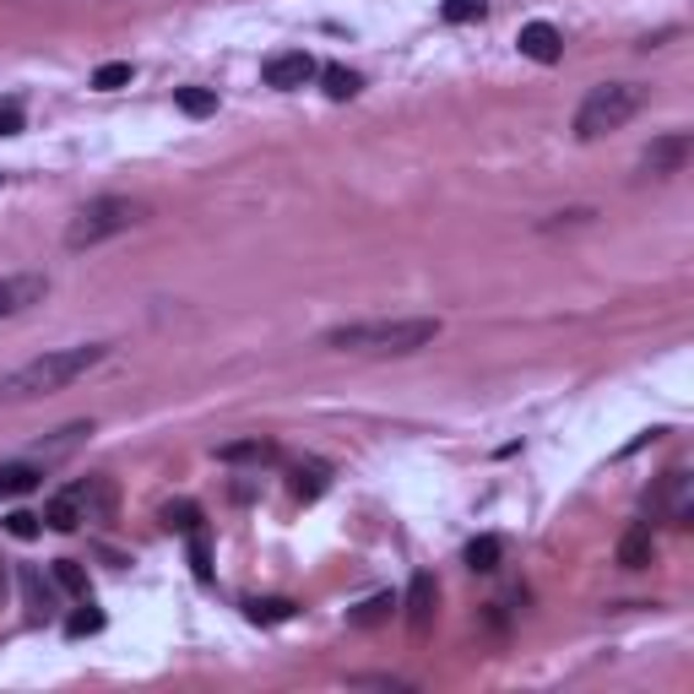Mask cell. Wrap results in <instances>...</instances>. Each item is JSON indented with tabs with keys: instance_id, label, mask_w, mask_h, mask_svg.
Listing matches in <instances>:
<instances>
[{
	"instance_id": "obj_1",
	"label": "cell",
	"mask_w": 694,
	"mask_h": 694,
	"mask_svg": "<svg viewBox=\"0 0 694 694\" xmlns=\"http://www.w3.org/2000/svg\"><path fill=\"white\" fill-rule=\"evenodd\" d=\"M103 358H109L103 343L55 347V352H44V358H27V363H16V369L0 374V402H38V396H49V391H66V385L82 380L87 369H98Z\"/></svg>"
},
{
	"instance_id": "obj_2",
	"label": "cell",
	"mask_w": 694,
	"mask_h": 694,
	"mask_svg": "<svg viewBox=\"0 0 694 694\" xmlns=\"http://www.w3.org/2000/svg\"><path fill=\"white\" fill-rule=\"evenodd\" d=\"M439 337L434 315H402V321H352V326H332L321 343L332 352H358V358H407L418 347Z\"/></svg>"
},
{
	"instance_id": "obj_3",
	"label": "cell",
	"mask_w": 694,
	"mask_h": 694,
	"mask_svg": "<svg viewBox=\"0 0 694 694\" xmlns=\"http://www.w3.org/2000/svg\"><path fill=\"white\" fill-rule=\"evenodd\" d=\"M640 103H646V87H635V82L592 87L581 98V109H575V136L581 142H603L607 131H618V125H629L640 114Z\"/></svg>"
},
{
	"instance_id": "obj_4",
	"label": "cell",
	"mask_w": 694,
	"mask_h": 694,
	"mask_svg": "<svg viewBox=\"0 0 694 694\" xmlns=\"http://www.w3.org/2000/svg\"><path fill=\"white\" fill-rule=\"evenodd\" d=\"M142 217H147L142 201H131V195H98V201H87L82 212L71 217V228H66V250H92V245H103V239L136 228Z\"/></svg>"
},
{
	"instance_id": "obj_5",
	"label": "cell",
	"mask_w": 694,
	"mask_h": 694,
	"mask_svg": "<svg viewBox=\"0 0 694 694\" xmlns=\"http://www.w3.org/2000/svg\"><path fill=\"white\" fill-rule=\"evenodd\" d=\"M109 500H114V489H109L103 478H77V483H66V489H55V494H49L44 520H49L55 531H77L82 520L103 516V511H109Z\"/></svg>"
},
{
	"instance_id": "obj_6",
	"label": "cell",
	"mask_w": 694,
	"mask_h": 694,
	"mask_svg": "<svg viewBox=\"0 0 694 694\" xmlns=\"http://www.w3.org/2000/svg\"><path fill=\"white\" fill-rule=\"evenodd\" d=\"M690 153H694L690 131H668V136H657V142L640 153V179H673V174H684Z\"/></svg>"
},
{
	"instance_id": "obj_7",
	"label": "cell",
	"mask_w": 694,
	"mask_h": 694,
	"mask_svg": "<svg viewBox=\"0 0 694 694\" xmlns=\"http://www.w3.org/2000/svg\"><path fill=\"white\" fill-rule=\"evenodd\" d=\"M44 293H49V277L44 271H11V277H0V321L44 304Z\"/></svg>"
},
{
	"instance_id": "obj_8",
	"label": "cell",
	"mask_w": 694,
	"mask_h": 694,
	"mask_svg": "<svg viewBox=\"0 0 694 694\" xmlns=\"http://www.w3.org/2000/svg\"><path fill=\"white\" fill-rule=\"evenodd\" d=\"M260 77H266V87H277V92H293V87L315 82L321 66H315V55H304V49H282V55H271V60L260 66Z\"/></svg>"
},
{
	"instance_id": "obj_9",
	"label": "cell",
	"mask_w": 694,
	"mask_h": 694,
	"mask_svg": "<svg viewBox=\"0 0 694 694\" xmlns=\"http://www.w3.org/2000/svg\"><path fill=\"white\" fill-rule=\"evenodd\" d=\"M516 44H520V55H526V60H537V66H553V60L564 55V33H559L553 22H526Z\"/></svg>"
},
{
	"instance_id": "obj_10",
	"label": "cell",
	"mask_w": 694,
	"mask_h": 694,
	"mask_svg": "<svg viewBox=\"0 0 694 694\" xmlns=\"http://www.w3.org/2000/svg\"><path fill=\"white\" fill-rule=\"evenodd\" d=\"M657 511L673 520V526H690L694 520V500H690V472H668L662 478V494H657Z\"/></svg>"
},
{
	"instance_id": "obj_11",
	"label": "cell",
	"mask_w": 694,
	"mask_h": 694,
	"mask_svg": "<svg viewBox=\"0 0 694 694\" xmlns=\"http://www.w3.org/2000/svg\"><path fill=\"white\" fill-rule=\"evenodd\" d=\"M651 559H657V531H651V520H635L624 531V542H618V564L624 570H646Z\"/></svg>"
},
{
	"instance_id": "obj_12",
	"label": "cell",
	"mask_w": 694,
	"mask_h": 694,
	"mask_svg": "<svg viewBox=\"0 0 694 694\" xmlns=\"http://www.w3.org/2000/svg\"><path fill=\"white\" fill-rule=\"evenodd\" d=\"M217 461L223 467H271L277 461V445L271 439H234V445H217Z\"/></svg>"
},
{
	"instance_id": "obj_13",
	"label": "cell",
	"mask_w": 694,
	"mask_h": 694,
	"mask_svg": "<svg viewBox=\"0 0 694 694\" xmlns=\"http://www.w3.org/2000/svg\"><path fill=\"white\" fill-rule=\"evenodd\" d=\"M434 603H439L434 575H413V586H407V624H413V635H424V629H429Z\"/></svg>"
},
{
	"instance_id": "obj_14",
	"label": "cell",
	"mask_w": 694,
	"mask_h": 694,
	"mask_svg": "<svg viewBox=\"0 0 694 694\" xmlns=\"http://www.w3.org/2000/svg\"><path fill=\"white\" fill-rule=\"evenodd\" d=\"M38 478H44V467H38L33 456H22V461H0V500H16V494L38 489Z\"/></svg>"
},
{
	"instance_id": "obj_15",
	"label": "cell",
	"mask_w": 694,
	"mask_h": 694,
	"mask_svg": "<svg viewBox=\"0 0 694 694\" xmlns=\"http://www.w3.org/2000/svg\"><path fill=\"white\" fill-rule=\"evenodd\" d=\"M288 489H293V500H321L326 489H332V467L326 461H304V467H293V478H288Z\"/></svg>"
},
{
	"instance_id": "obj_16",
	"label": "cell",
	"mask_w": 694,
	"mask_h": 694,
	"mask_svg": "<svg viewBox=\"0 0 694 694\" xmlns=\"http://www.w3.org/2000/svg\"><path fill=\"white\" fill-rule=\"evenodd\" d=\"M500 559H505V537L483 531V537H472V542H467V570L494 575V570H500Z\"/></svg>"
},
{
	"instance_id": "obj_17",
	"label": "cell",
	"mask_w": 694,
	"mask_h": 694,
	"mask_svg": "<svg viewBox=\"0 0 694 694\" xmlns=\"http://www.w3.org/2000/svg\"><path fill=\"white\" fill-rule=\"evenodd\" d=\"M87 434H92V424H66V429L55 434V439H44V445L33 450V461H38V467H49V461H60V456H71V450L82 445Z\"/></svg>"
},
{
	"instance_id": "obj_18",
	"label": "cell",
	"mask_w": 694,
	"mask_h": 694,
	"mask_svg": "<svg viewBox=\"0 0 694 694\" xmlns=\"http://www.w3.org/2000/svg\"><path fill=\"white\" fill-rule=\"evenodd\" d=\"M321 82H326V98L347 103V98H358L363 77H358V71H347V66H321Z\"/></svg>"
},
{
	"instance_id": "obj_19",
	"label": "cell",
	"mask_w": 694,
	"mask_h": 694,
	"mask_svg": "<svg viewBox=\"0 0 694 694\" xmlns=\"http://www.w3.org/2000/svg\"><path fill=\"white\" fill-rule=\"evenodd\" d=\"M174 103H179L190 120H206V114H217V92H212V87H179V92H174Z\"/></svg>"
},
{
	"instance_id": "obj_20",
	"label": "cell",
	"mask_w": 694,
	"mask_h": 694,
	"mask_svg": "<svg viewBox=\"0 0 694 694\" xmlns=\"http://www.w3.org/2000/svg\"><path fill=\"white\" fill-rule=\"evenodd\" d=\"M391 607H396V597H391V592H374L369 603L352 607V629H374V624H385V618H391Z\"/></svg>"
},
{
	"instance_id": "obj_21",
	"label": "cell",
	"mask_w": 694,
	"mask_h": 694,
	"mask_svg": "<svg viewBox=\"0 0 694 694\" xmlns=\"http://www.w3.org/2000/svg\"><path fill=\"white\" fill-rule=\"evenodd\" d=\"M245 613H250L256 624H288V618H293V603H288V597H256V603H245Z\"/></svg>"
},
{
	"instance_id": "obj_22",
	"label": "cell",
	"mask_w": 694,
	"mask_h": 694,
	"mask_svg": "<svg viewBox=\"0 0 694 694\" xmlns=\"http://www.w3.org/2000/svg\"><path fill=\"white\" fill-rule=\"evenodd\" d=\"M22 597H27V613L33 618H44L49 613V581L38 570H22Z\"/></svg>"
},
{
	"instance_id": "obj_23",
	"label": "cell",
	"mask_w": 694,
	"mask_h": 694,
	"mask_svg": "<svg viewBox=\"0 0 694 694\" xmlns=\"http://www.w3.org/2000/svg\"><path fill=\"white\" fill-rule=\"evenodd\" d=\"M131 77H136V66H131V60H109V66H98V71H92V87H98V92H120Z\"/></svg>"
},
{
	"instance_id": "obj_24",
	"label": "cell",
	"mask_w": 694,
	"mask_h": 694,
	"mask_svg": "<svg viewBox=\"0 0 694 694\" xmlns=\"http://www.w3.org/2000/svg\"><path fill=\"white\" fill-rule=\"evenodd\" d=\"M164 526H169V531H184V537H190V531H201V511H195L190 500H179V505H169V511H164Z\"/></svg>"
},
{
	"instance_id": "obj_25",
	"label": "cell",
	"mask_w": 694,
	"mask_h": 694,
	"mask_svg": "<svg viewBox=\"0 0 694 694\" xmlns=\"http://www.w3.org/2000/svg\"><path fill=\"white\" fill-rule=\"evenodd\" d=\"M98 629H103V613H98V607H92V603L82 597V613H71L66 635H71V640H82V635H98Z\"/></svg>"
},
{
	"instance_id": "obj_26",
	"label": "cell",
	"mask_w": 694,
	"mask_h": 694,
	"mask_svg": "<svg viewBox=\"0 0 694 694\" xmlns=\"http://www.w3.org/2000/svg\"><path fill=\"white\" fill-rule=\"evenodd\" d=\"M483 11H489V0H445V5H439L445 22H478Z\"/></svg>"
},
{
	"instance_id": "obj_27",
	"label": "cell",
	"mask_w": 694,
	"mask_h": 694,
	"mask_svg": "<svg viewBox=\"0 0 694 694\" xmlns=\"http://www.w3.org/2000/svg\"><path fill=\"white\" fill-rule=\"evenodd\" d=\"M55 581H60L71 597H87V575H82V564H77V559H60V564H55Z\"/></svg>"
},
{
	"instance_id": "obj_28",
	"label": "cell",
	"mask_w": 694,
	"mask_h": 694,
	"mask_svg": "<svg viewBox=\"0 0 694 694\" xmlns=\"http://www.w3.org/2000/svg\"><path fill=\"white\" fill-rule=\"evenodd\" d=\"M38 520L44 516H33V511H11V516H5V531H11V537H38Z\"/></svg>"
},
{
	"instance_id": "obj_29",
	"label": "cell",
	"mask_w": 694,
	"mask_h": 694,
	"mask_svg": "<svg viewBox=\"0 0 694 694\" xmlns=\"http://www.w3.org/2000/svg\"><path fill=\"white\" fill-rule=\"evenodd\" d=\"M352 684H363V690H413L407 679H385V673H358Z\"/></svg>"
},
{
	"instance_id": "obj_30",
	"label": "cell",
	"mask_w": 694,
	"mask_h": 694,
	"mask_svg": "<svg viewBox=\"0 0 694 694\" xmlns=\"http://www.w3.org/2000/svg\"><path fill=\"white\" fill-rule=\"evenodd\" d=\"M22 131V103H0V136H16Z\"/></svg>"
}]
</instances>
